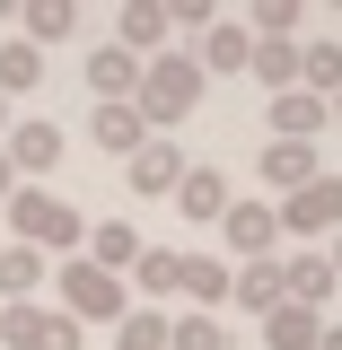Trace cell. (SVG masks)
Returning a JSON list of instances; mask_svg holds the SVG:
<instances>
[{"instance_id": "5", "label": "cell", "mask_w": 342, "mask_h": 350, "mask_svg": "<svg viewBox=\"0 0 342 350\" xmlns=\"http://www.w3.org/2000/svg\"><path fill=\"white\" fill-rule=\"evenodd\" d=\"M0 342L9 350H80V324L62 315V306H0Z\"/></svg>"}, {"instance_id": "6", "label": "cell", "mask_w": 342, "mask_h": 350, "mask_svg": "<svg viewBox=\"0 0 342 350\" xmlns=\"http://www.w3.org/2000/svg\"><path fill=\"white\" fill-rule=\"evenodd\" d=\"M272 219H281L290 237H334V228H342V175H316V184H299L290 202H272Z\"/></svg>"}, {"instance_id": "3", "label": "cell", "mask_w": 342, "mask_h": 350, "mask_svg": "<svg viewBox=\"0 0 342 350\" xmlns=\"http://www.w3.org/2000/svg\"><path fill=\"white\" fill-rule=\"evenodd\" d=\"M9 228H18V245H36V254H53V245L80 254V237H88V219L71 211V202H53L44 184H18V193H9Z\"/></svg>"}, {"instance_id": "19", "label": "cell", "mask_w": 342, "mask_h": 350, "mask_svg": "<svg viewBox=\"0 0 342 350\" xmlns=\"http://www.w3.org/2000/svg\"><path fill=\"white\" fill-rule=\"evenodd\" d=\"M88 140L114 149V158H132V149L149 140V123H141V105H97V114H88Z\"/></svg>"}, {"instance_id": "32", "label": "cell", "mask_w": 342, "mask_h": 350, "mask_svg": "<svg viewBox=\"0 0 342 350\" xmlns=\"http://www.w3.org/2000/svg\"><path fill=\"white\" fill-rule=\"evenodd\" d=\"M316 350H342V324H325V342H316Z\"/></svg>"}, {"instance_id": "33", "label": "cell", "mask_w": 342, "mask_h": 350, "mask_svg": "<svg viewBox=\"0 0 342 350\" xmlns=\"http://www.w3.org/2000/svg\"><path fill=\"white\" fill-rule=\"evenodd\" d=\"M0 140H9V96H0Z\"/></svg>"}, {"instance_id": "8", "label": "cell", "mask_w": 342, "mask_h": 350, "mask_svg": "<svg viewBox=\"0 0 342 350\" xmlns=\"http://www.w3.org/2000/svg\"><path fill=\"white\" fill-rule=\"evenodd\" d=\"M334 271H325V254H316V245H299V254H281V298L290 306H307V315H325V306H334Z\"/></svg>"}, {"instance_id": "21", "label": "cell", "mask_w": 342, "mask_h": 350, "mask_svg": "<svg viewBox=\"0 0 342 350\" xmlns=\"http://www.w3.org/2000/svg\"><path fill=\"white\" fill-rule=\"evenodd\" d=\"M114 27H123V36H114V44H123L132 62H141V53L158 62V44H167V9H158V0H132V9H123V18H114Z\"/></svg>"}, {"instance_id": "12", "label": "cell", "mask_w": 342, "mask_h": 350, "mask_svg": "<svg viewBox=\"0 0 342 350\" xmlns=\"http://www.w3.org/2000/svg\"><path fill=\"white\" fill-rule=\"evenodd\" d=\"M44 280H53V262H44L36 245H18V237H9V245H0V306H27Z\"/></svg>"}, {"instance_id": "1", "label": "cell", "mask_w": 342, "mask_h": 350, "mask_svg": "<svg viewBox=\"0 0 342 350\" xmlns=\"http://www.w3.org/2000/svg\"><path fill=\"white\" fill-rule=\"evenodd\" d=\"M132 105H141V123H149V131L184 123V114L202 105V70H193V53H158V62H141V88H132Z\"/></svg>"}, {"instance_id": "7", "label": "cell", "mask_w": 342, "mask_h": 350, "mask_svg": "<svg viewBox=\"0 0 342 350\" xmlns=\"http://www.w3.org/2000/svg\"><path fill=\"white\" fill-rule=\"evenodd\" d=\"M219 245H228L237 262H272V245H281L272 202H228V211H219Z\"/></svg>"}, {"instance_id": "24", "label": "cell", "mask_w": 342, "mask_h": 350, "mask_svg": "<svg viewBox=\"0 0 342 350\" xmlns=\"http://www.w3.org/2000/svg\"><path fill=\"white\" fill-rule=\"evenodd\" d=\"M167 306H123V324H114V350H167Z\"/></svg>"}, {"instance_id": "20", "label": "cell", "mask_w": 342, "mask_h": 350, "mask_svg": "<svg viewBox=\"0 0 342 350\" xmlns=\"http://www.w3.org/2000/svg\"><path fill=\"white\" fill-rule=\"evenodd\" d=\"M175 280H184V254H175V245H141V262L123 271V289H149V306L175 298Z\"/></svg>"}, {"instance_id": "22", "label": "cell", "mask_w": 342, "mask_h": 350, "mask_svg": "<svg viewBox=\"0 0 342 350\" xmlns=\"http://www.w3.org/2000/svg\"><path fill=\"white\" fill-rule=\"evenodd\" d=\"M88 262H97V271H114V280H123L132 262H141V237H132L123 219H106V228H88Z\"/></svg>"}, {"instance_id": "29", "label": "cell", "mask_w": 342, "mask_h": 350, "mask_svg": "<svg viewBox=\"0 0 342 350\" xmlns=\"http://www.w3.org/2000/svg\"><path fill=\"white\" fill-rule=\"evenodd\" d=\"M9 193H18V167H9V149H0V202H9Z\"/></svg>"}, {"instance_id": "31", "label": "cell", "mask_w": 342, "mask_h": 350, "mask_svg": "<svg viewBox=\"0 0 342 350\" xmlns=\"http://www.w3.org/2000/svg\"><path fill=\"white\" fill-rule=\"evenodd\" d=\"M325 123H342V88H334V96H325Z\"/></svg>"}, {"instance_id": "25", "label": "cell", "mask_w": 342, "mask_h": 350, "mask_svg": "<svg viewBox=\"0 0 342 350\" xmlns=\"http://www.w3.org/2000/svg\"><path fill=\"white\" fill-rule=\"evenodd\" d=\"M18 27H27V44H53V36H71V27H80V9H71V0H27V9H18Z\"/></svg>"}, {"instance_id": "15", "label": "cell", "mask_w": 342, "mask_h": 350, "mask_svg": "<svg viewBox=\"0 0 342 350\" xmlns=\"http://www.w3.org/2000/svg\"><path fill=\"white\" fill-rule=\"evenodd\" d=\"M175 211L193 219V228H219V211H228V175H219V167H184V184H175Z\"/></svg>"}, {"instance_id": "27", "label": "cell", "mask_w": 342, "mask_h": 350, "mask_svg": "<svg viewBox=\"0 0 342 350\" xmlns=\"http://www.w3.org/2000/svg\"><path fill=\"white\" fill-rule=\"evenodd\" d=\"M246 70H255L272 96H281V88H299V44H255V62H246Z\"/></svg>"}, {"instance_id": "9", "label": "cell", "mask_w": 342, "mask_h": 350, "mask_svg": "<svg viewBox=\"0 0 342 350\" xmlns=\"http://www.w3.org/2000/svg\"><path fill=\"white\" fill-rule=\"evenodd\" d=\"M316 140H263V184H272V193H281V202H290V193H299V184H316Z\"/></svg>"}, {"instance_id": "14", "label": "cell", "mask_w": 342, "mask_h": 350, "mask_svg": "<svg viewBox=\"0 0 342 350\" xmlns=\"http://www.w3.org/2000/svg\"><path fill=\"white\" fill-rule=\"evenodd\" d=\"M0 149H9V167H18V184H27V175L62 167V123H18L9 140H0Z\"/></svg>"}, {"instance_id": "26", "label": "cell", "mask_w": 342, "mask_h": 350, "mask_svg": "<svg viewBox=\"0 0 342 350\" xmlns=\"http://www.w3.org/2000/svg\"><path fill=\"white\" fill-rule=\"evenodd\" d=\"M36 79H44V53H36V44H27V36L0 44V96H27Z\"/></svg>"}, {"instance_id": "4", "label": "cell", "mask_w": 342, "mask_h": 350, "mask_svg": "<svg viewBox=\"0 0 342 350\" xmlns=\"http://www.w3.org/2000/svg\"><path fill=\"white\" fill-rule=\"evenodd\" d=\"M184 167H193V158L175 149L167 131H149V140H141V149L123 158V184L141 193V202H175V184H184Z\"/></svg>"}, {"instance_id": "28", "label": "cell", "mask_w": 342, "mask_h": 350, "mask_svg": "<svg viewBox=\"0 0 342 350\" xmlns=\"http://www.w3.org/2000/svg\"><path fill=\"white\" fill-rule=\"evenodd\" d=\"M167 350H228V342H219V315H175Z\"/></svg>"}, {"instance_id": "11", "label": "cell", "mask_w": 342, "mask_h": 350, "mask_svg": "<svg viewBox=\"0 0 342 350\" xmlns=\"http://www.w3.org/2000/svg\"><path fill=\"white\" fill-rule=\"evenodd\" d=\"M88 88H97V105H132V88H141V62H132L123 44H97V53H88Z\"/></svg>"}, {"instance_id": "2", "label": "cell", "mask_w": 342, "mask_h": 350, "mask_svg": "<svg viewBox=\"0 0 342 350\" xmlns=\"http://www.w3.org/2000/svg\"><path fill=\"white\" fill-rule=\"evenodd\" d=\"M53 298H62V315H71V324H123L132 289L114 280V271H97L88 254H71V262H53Z\"/></svg>"}, {"instance_id": "18", "label": "cell", "mask_w": 342, "mask_h": 350, "mask_svg": "<svg viewBox=\"0 0 342 350\" xmlns=\"http://www.w3.org/2000/svg\"><path fill=\"white\" fill-rule=\"evenodd\" d=\"M325 342V315H307V306H272V315H263V350H316Z\"/></svg>"}, {"instance_id": "10", "label": "cell", "mask_w": 342, "mask_h": 350, "mask_svg": "<svg viewBox=\"0 0 342 350\" xmlns=\"http://www.w3.org/2000/svg\"><path fill=\"white\" fill-rule=\"evenodd\" d=\"M255 62V36H246V18H211V36H202V53H193V70L211 79V70H246Z\"/></svg>"}, {"instance_id": "16", "label": "cell", "mask_w": 342, "mask_h": 350, "mask_svg": "<svg viewBox=\"0 0 342 350\" xmlns=\"http://www.w3.org/2000/svg\"><path fill=\"white\" fill-rule=\"evenodd\" d=\"M175 298H193V315H219V306H228V262H219V254H184Z\"/></svg>"}, {"instance_id": "13", "label": "cell", "mask_w": 342, "mask_h": 350, "mask_svg": "<svg viewBox=\"0 0 342 350\" xmlns=\"http://www.w3.org/2000/svg\"><path fill=\"white\" fill-rule=\"evenodd\" d=\"M263 131H272V140H316V131H325V96L281 88V96H272V114H263Z\"/></svg>"}, {"instance_id": "30", "label": "cell", "mask_w": 342, "mask_h": 350, "mask_svg": "<svg viewBox=\"0 0 342 350\" xmlns=\"http://www.w3.org/2000/svg\"><path fill=\"white\" fill-rule=\"evenodd\" d=\"M325 271H334V280H342V228H334V245H325Z\"/></svg>"}, {"instance_id": "17", "label": "cell", "mask_w": 342, "mask_h": 350, "mask_svg": "<svg viewBox=\"0 0 342 350\" xmlns=\"http://www.w3.org/2000/svg\"><path fill=\"white\" fill-rule=\"evenodd\" d=\"M228 298L255 306V315H272V306H281V254L272 262H228Z\"/></svg>"}, {"instance_id": "23", "label": "cell", "mask_w": 342, "mask_h": 350, "mask_svg": "<svg viewBox=\"0 0 342 350\" xmlns=\"http://www.w3.org/2000/svg\"><path fill=\"white\" fill-rule=\"evenodd\" d=\"M299 88H307V96H334V88H342V44L334 36L299 44Z\"/></svg>"}]
</instances>
